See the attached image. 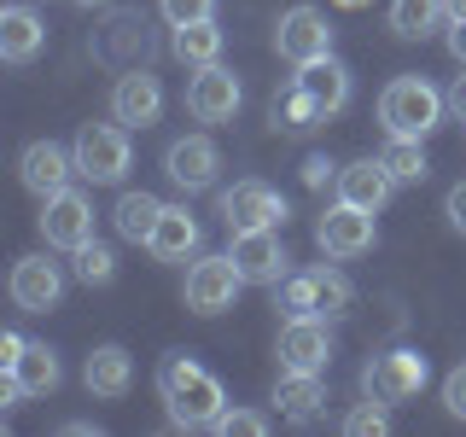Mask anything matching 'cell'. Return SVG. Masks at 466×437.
Instances as JSON below:
<instances>
[{
  "label": "cell",
  "mask_w": 466,
  "mask_h": 437,
  "mask_svg": "<svg viewBox=\"0 0 466 437\" xmlns=\"http://www.w3.org/2000/svg\"><path fill=\"white\" fill-rule=\"evenodd\" d=\"M35 228H41V239H47L53 251H82V245L94 239V198L76 193V187H65V193L41 198Z\"/></svg>",
  "instance_id": "5"
},
{
  "label": "cell",
  "mask_w": 466,
  "mask_h": 437,
  "mask_svg": "<svg viewBox=\"0 0 466 437\" xmlns=\"http://www.w3.org/2000/svg\"><path fill=\"white\" fill-rule=\"evenodd\" d=\"M58 298H65V269L47 257H18L12 262V303H18L24 315H47L58 310Z\"/></svg>",
  "instance_id": "13"
},
{
  "label": "cell",
  "mask_w": 466,
  "mask_h": 437,
  "mask_svg": "<svg viewBox=\"0 0 466 437\" xmlns=\"http://www.w3.org/2000/svg\"><path fill=\"white\" fill-rule=\"evenodd\" d=\"M344 432L350 437H385L390 432V420H385V402H361V408H350V414H344Z\"/></svg>",
  "instance_id": "33"
},
{
  "label": "cell",
  "mask_w": 466,
  "mask_h": 437,
  "mask_svg": "<svg viewBox=\"0 0 466 437\" xmlns=\"http://www.w3.org/2000/svg\"><path fill=\"white\" fill-rule=\"evenodd\" d=\"M70 175H76V152H65L58 140H29L24 152H18V181H24L35 198L65 193Z\"/></svg>",
  "instance_id": "14"
},
{
  "label": "cell",
  "mask_w": 466,
  "mask_h": 437,
  "mask_svg": "<svg viewBox=\"0 0 466 437\" xmlns=\"http://www.w3.org/2000/svg\"><path fill=\"white\" fill-rule=\"evenodd\" d=\"M12 373H18V385H24V397H47V391H58V356L47 344H35L29 339L18 350V361H12Z\"/></svg>",
  "instance_id": "25"
},
{
  "label": "cell",
  "mask_w": 466,
  "mask_h": 437,
  "mask_svg": "<svg viewBox=\"0 0 466 437\" xmlns=\"http://www.w3.org/2000/svg\"><path fill=\"white\" fill-rule=\"evenodd\" d=\"M390 193H397V181H390L385 158H356V164L339 169V198L356 204V210H373V216H379Z\"/></svg>",
  "instance_id": "17"
},
{
  "label": "cell",
  "mask_w": 466,
  "mask_h": 437,
  "mask_svg": "<svg viewBox=\"0 0 466 437\" xmlns=\"http://www.w3.org/2000/svg\"><path fill=\"white\" fill-rule=\"evenodd\" d=\"M426 379H431V368H426L420 350H385V356H373L368 368H361V391L385 408H402L426 391Z\"/></svg>",
  "instance_id": "4"
},
{
  "label": "cell",
  "mask_w": 466,
  "mask_h": 437,
  "mask_svg": "<svg viewBox=\"0 0 466 437\" xmlns=\"http://www.w3.org/2000/svg\"><path fill=\"white\" fill-rule=\"evenodd\" d=\"M157 397L169 408V426H181V432H204V426H216V420L228 414L222 379L204 368V361H193L187 350L164 356V368H157Z\"/></svg>",
  "instance_id": "1"
},
{
  "label": "cell",
  "mask_w": 466,
  "mask_h": 437,
  "mask_svg": "<svg viewBox=\"0 0 466 437\" xmlns=\"http://www.w3.org/2000/svg\"><path fill=\"white\" fill-rule=\"evenodd\" d=\"M157 12H164V24H169V29H181V24H204V18H216V0H157Z\"/></svg>",
  "instance_id": "34"
},
{
  "label": "cell",
  "mask_w": 466,
  "mask_h": 437,
  "mask_svg": "<svg viewBox=\"0 0 466 437\" xmlns=\"http://www.w3.org/2000/svg\"><path fill=\"white\" fill-rule=\"evenodd\" d=\"M198 222H193V210L187 204H164V216H157V228H152V239H146V251H152L157 262H187L198 251Z\"/></svg>",
  "instance_id": "20"
},
{
  "label": "cell",
  "mask_w": 466,
  "mask_h": 437,
  "mask_svg": "<svg viewBox=\"0 0 466 437\" xmlns=\"http://www.w3.org/2000/svg\"><path fill=\"white\" fill-rule=\"evenodd\" d=\"M443 99H449V117H455V123H466V65H461V76L449 82V94H443Z\"/></svg>",
  "instance_id": "38"
},
{
  "label": "cell",
  "mask_w": 466,
  "mask_h": 437,
  "mask_svg": "<svg viewBox=\"0 0 466 437\" xmlns=\"http://www.w3.org/2000/svg\"><path fill=\"white\" fill-rule=\"evenodd\" d=\"M157 216H164V198L123 193V198H116V210H111V222H116V233H123L128 245H146V239H152V228H157Z\"/></svg>",
  "instance_id": "24"
},
{
  "label": "cell",
  "mask_w": 466,
  "mask_h": 437,
  "mask_svg": "<svg viewBox=\"0 0 466 437\" xmlns=\"http://www.w3.org/2000/svg\"><path fill=\"white\" fill-rule=\"evenodd\" d=\"M76 175L82 181H94V187H116L128 169H135V146H128V128L116 123H82L76 128Z\"/></svg>",
  "instance_id": "3"
},
{
  "label": "cell",
  "mask_w": 466,
  "mask_h": 437,
  "mask_svg": "<svg viewBox=\"0 0 466 437\" xmlns=\"http://www.w3.org/2000/svg\"><path fill=\"white\" fill-rule=\"evenodd\" d=\"M373 239H379V222H373V210H356V204H332L327 216L315 222V245L327 257H339V262H350V257H368L373 251Z\"/></svg>",
  "instance_id": "7"
},
{
  "label": "cell",
  "mask_w": 466,
  "mask_h": 437,
  "mask_svg": "<svg viewBox=\"0 0 466 437\" xmlns=\"http://www.w3.org/2000/svg\"><path fill=\"white\" fill-rule=\"evenodd\" d=\"M216 169H222V152H216L210 135H181V140H169L164 175L181 187V193H204V187H216Z\"/></svg>",
  "instance_id": "12"
},
{
  "label": "cell",
  "mask_w": 466,
  "mask_h": 437,
  "mask_svg": "<svg viewBox=\"0 0 466 437\" xmlns=\"http://www.w3.org/2000/svg\"><path fill=\"white\" fill-rule=\"evenodd\" d=\"M443 216H449V228H455V233H466V181H455V187H449V198H443Z\"/></svg>",
  "instance_id": "37"
},
{
  "label": "cell",
  "mask_w": 466,
  "mask_h": 437,
  "mask_svg": "<svg viewBox=\"0 0 466 437\" xmlns=\"http://www.w3.org/2000/svg\"><path fill=\"white\" fill-rule=\"evenodd\" d=\"M233 269L245 274V286H280L286 280V245L274 228H251V233H233Z\"/></svg>",
  "instance_id": "11"
},
{
  "label": "cell",
  "mask_w": 466,
  "mask_h": 437,
  "mask_svg": "<svg viewBox=\"0 0 466 437\" xmlns=\"http://www.w3.org/2000/svg\"><path fill=\"white\" fill-rule=\"evenodd\" d=\"M239 286H245V274L233 269V257H198L187 269V310L193 315H228Z\"/></svg>",
  "instance_id": "8"
},
{
  "label": "cell",
  "mask_w": 466,
  "mask_h": 437,
  "mask_svg": "<svg viewBox=\"0 0 466 437\" xmlns=\"http://www.w3.org/2000/svg\"><path fill=\"white\" fill-rule=\"evenodd\" d=\"M274 123H280V128H315V123H327V111H320V106H315V99H309V94H303V87H298V82H291V87H286V94H280V99H274Z\"/></svg>",
  "instance_id": "30"
},
{
  "label": "cell",
  "mask_w": 466,
  "mask_h": 437,
  "mask_svg": "<svg viewBox=\"0 0 466 437\" xmlns=\"http://www.w3.org/2000/svg\"><path fill=\"white\" fill-rule=\"evenodd\" d=\"M449 53L466 65V24H449Z\"/></svg>",
  "instance_id": "40"
},
{
  "label": "cell",
  "mask_w": 466,
  "mask_h": 437,
  "mask_svg": "<svg viewBox=\"0 0 466 437\" xmlns=\"http://www.w3.org/2000/svg\"><path fill=\"white\" fill-rule=\"evenodd\" d=\"M29 339L24 332H0V368H12V361H18V350H24Z\"/></svg>",
  "instance_id": "39"
},
{
  "label": "cell",
  "mask_w": 466,
  "mask_h": 437,
  "mask_svg": "<svg viewBox=\"0 0 466 437\" xmlns=\"http://www.w3.org/2000/svg\"><path fill=\"white\" fill-rule=\"evenodd\" d=\"M443 408H449V420H466V361L449 368V379H443Z\"/></svg>",
  "instance_id": "35"
},
{
  "label": "cell",
  "mask_w": 466,
  "mask_h": 437,
  "mask_svg": "<svg viewBox=\"0 0 466 437\" xmlns=\"http://www.w3.org/2000/svg\"><path fill=\"white\" fill-rule=\"evenodd\" d=\"M274 53L286 58V65H315V58L332 53V24L327 12L315 6H286L280 24H274Z\"/></svg>",
  "instance_id": "6"
},
{
  "label": "cell",
  "mask_w": 466,
  "mask_h": 437,
  "mask_svg": "<svg viewBox=\"0 0 466 437\" xmlns=\"http://www.w3.org/2000/svg\"><path fill=\"white\" fill-rule=\"evenodd\" d=\"M274 310H280L286 320L291 315H320V291H315V274H286L280 286H274Z\"/></svg>",
  "instance_id": "28"
},
{
  "label": "cell",
  "mask_w": 466,
  "mask_h": 437,
  "mask_svg": "<svg viewBox=\"0 0 466 437\" xmlns=\"http://www.w3.org/2000/svg\"><path fill=\"white\" fill-rule=\"evenodd\" d=\"M111 117L123 128H152L157 117H164V82H157L152 70H128V76H116V87H111Z\"/></svg>",
  "instance_id": "15"
},
{
  "label": "cell",
  "mask_w": 466,
  "mask_h": 437,
  "mask_svg": "<svg viewBox=\"0 0 466 437\" xmlns=\"http://www.w3.org/2000/svg\"><path fill=\"white\" fill-rule=\"evenodd\" d=\"M47 47V24L35 6H0V58L6 65H29Z\"/></svg>",
  "instance_id": "19"
},
{
  "label": "cell",
  "mask_w": 466,
  "mask_h": 437,
  "mask_svg": "<svg viewBox=\"0 0 466 437\" xmlns=\"http://www.w3.org/2000/svg\"><path fill=\"white\" fill-rule=\"evenodd\" d=\"M70 257H76V280H82V286H111V280H116V257H111V245L87 239L82 251H70Z\"/></svg>",
  "instance_id": "31"
},
{
  "label": "cell",
  "mask_w": 466,
  "mask_h": 437,
  "mask_svg": "<svg viewBox=\"0 0 466 437\" xmlns=\"http://www.w3.org/2000/svg\"><path fill=\"white\" fill-rule=\"evenodd\" d=\"M379 158H385V169H390V181H397V187H420V181H426V146H420V140H397V135H390V146H385V152H379Z\"/></svg>",
  "instance_id": "27"
},
{
  "label": "cell",
  "mask_w": 466,
  "mask_h": 437,
  "mask_svg": "<svg viewBox=\"0 0 466 437\" xmlns=\"http://www.w3.org/2000/svg\"><path fill=\"white\" fill-rule=\"evenodd\" d=\"M339 6H368V0H339Z\"/></svg>",
  "instance_id": "43"
},
{
  "label": "cell",
  "mask_w": 466,
  "mask_h": 437,
  "mask_svg": "<svg viewBox=\"0 0 466 437\" xmlns=\"http://www.w3.org/2000/svg\"><path fill=\"white\" fill-rule=\"evenodd\" d=\"M82 385L94 391V397H106V402H123L128 385H135V356H128L123 344H99L94 356L82 361Z\"/></svg>",
  "instance_id": "18"
},
{
  "label": "cell",
  "mask_w": 466,
  "mask_h": 437,
  "mask_svg": "<svg viewBox=\"0 0 466 437\" xmlns=\"http://www.w3.org/2000/svg\"><path fill=\"white\" fill-rule=\"evenodd\" d=\"M443 18H449L443 0H390V36L402 41H426Z\"/></svg>",
  "instance_id": "26"
},
{
  "label": "cell",
  "mask_w": 466,
  "mask_h": 437,
  "mask_svg": "<svg viewBox=\"0 0 466 437\" xmlns=\"http://www.w3.org/2000/svg\"><path fill=\"white\" fill-rule=\"evenodd\" d=\"M327 181H339V164L332 158H303V187H327Z\"/></svg>",
  "instance_id": "36"
},
{
  "label": "cell",
  "mask_w": 466,
  "mask_h": 437,
  "mask_svg": "<svg viewBox=\"0 0 466 437\" xmlns=\"http://www.w3.org/2000/svg\"><path fill=\"white\" fill-rule=\"evenodd\" d=\"M443 12H449V24H466V0H443Z\"/></svg>",
  "instance_id": "41"
},
{
  "label": "cell",
  "mask_w": 466,
  "mask_h": 437,
  "mask_svg": "<svg viewBox=\"0 0 466 437\" xmlns=\"http://www.w3.org/2000/svg\"><path fill=\"white\" fill-rule=\"evenodd\" d=\"M76 6H111V0H76Z\"/></svg>",
  "instance_id": "42"
},
{
  "label": "cell",
  "mask_w": 466,
  "mask_h": 437,
  "mask_svg": "<svg viewBox=\"0 0 466 437\" xmlns=\"http://www.w3.org/2000/svg\"><path fill=\"white\" fill-rule=\"evenodd\" d=\"M222 222L228 233H251V228H280L286 222V198L268 181H233L222 193Z\"/></svg>",
  "instance_id": "9"
},
{
  "label": "cell",
  "mask_w": 466,
  "mask_h": 437,
  "mask_svg": "<svg viewBox=\"0 0 466 437\" xmlns=\"http://www.w3.org/2000/svg\"><path fill=\"white\" fill-rule=\"evenodd\" d=\"M280 368L291 373H327V361H332V332H327V320L320 315H291L286 327H280Z\"/></svg>",
  "instance_id": "10"
},
{
  "label": "cell",
  "mask_w": 466,
  "mask_h": 437,
  "mask_svg": "<svg viewBox=\"0 0 466 437\" xmlns=\"http://www.w3.org/2000/svg\"><path fill=\"white\" fill-rule=\"evenodd\" d=\"M169 53L181 58L187 70L222 65V29H216V18H204V24H181V29L169 36Z\"/></svg>",
  "instance_id": "23"
},
{
  "label": "cell",
  "mask_w": 466,
  "mask_h": 437,
  "mask_svg": "<svg viewBox=\"0 0 466 437\" xmlns=\"http://www.w3.org/2000/svg\"><path fill=\"white\" fill-rule=\"evenodd\" d=\"M210 432H222V437H268V432H274V420H268V414H257V408H228V414L216 420Z\"/></svg>",
  "instance_id": "32"
},
{
  "label": "cell",
  "mask_w": 466,
  "mask_h": 437,
  "mask_svg": "<svg viewBox=\"0 0 466 437\" xmlns=\"http://www.w3.org/2000/svg\"><path fill=\"white\" fill-rule=\"evenodd\" d=\"M298 87H303V94H309L327 117H339V111L350 106V70H344L332 53L315 58V65H298Z\"/></svg>",
  "instance_id": "21"
},
{
  "label": "cell",
  "mask_w": 466,
  "mask_h": 437,
  "mask_svg": "<svg viewBox=\"0 0 466 437\" xmlns=\"http://www.w3.org/2000/svg\"><path fill=\"white\" fill-rule=\"evenodd\" d=\"M315 291H320V315H344L350 303H356V286L344 280V269H339V257L332 262H315Z\"/></svg>",
  "instance_id": "29"
},
{
  "label": "cell",
  "mask_w": 466,
  "mask_h": 437,
  "mask_svg": "<svg viewBox=\"0 0 466 437\" xmlns=\"http://www.w3.org/2000/svg\"><path fill=\"white\" fill-rule=\"evenodd\" d=\"M239 76L222 65H204L193 82H187V111L198 117V123H233V111H239Z\"/></svg>",
  "instance_id": "16"
},
{
  "label": "cell",
  "mask_w": 466,
  "mask_h": 437,
  "mask_svg": "<svg viewBox=\"0 0 466 437\" xmlns=\"http://www.w3.org/2000/svg\"><path fill=\"white\" fill-rule=\"evenodd\" d=\"M449 99L437 94L426 76H397L385 82V94H379V123H385V135L397 140H426L437 123H443Z\"/></svg>",
  "instance_id": "2"
},
{
  "label": "cell",
  "mask_w": 466,
  "mask_h": 437,
  "mask_svg": "<svg viewBox=\"0 0 466 437\" xmlns=\"http://www.w3.org/2000/svg\"><path fill=\"white\" fill-rule=\"evenodd\" d=\"M320 402H327V379L320 373H280V385H274V408H280V420H315Z\"/></svg>",
  "instance_id": "22"
}]
</instances>
